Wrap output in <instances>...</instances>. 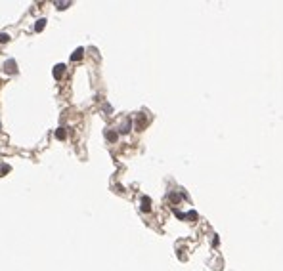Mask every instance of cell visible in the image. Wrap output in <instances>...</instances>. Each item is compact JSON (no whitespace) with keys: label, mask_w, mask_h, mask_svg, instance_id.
<instances>
[{"label":"cell","mask_w":283,"mask_h":271,"mask_svg":"<svg viewBox=\"0 0 283 271\" xmlns=\"http://www.w3.org/2000/svg\"><path fill=\"white\" fill-rule=\"evenodd\" d=\"M65 136H67L65 128H58V130H55V138H58V140H65Z\"/></svg>","instance_id":"cell-8"},{"label":"cell","mask_w":283,"mask_h":271,"mask_svg":"<svg viewBox=\"0 0 283 271\" xmlns=\"http://www.w3.org/2000/svg\"><path fill=\"white\" fill-rule=\"evenodd\" d=\"M142 210H144V212H149V210H151V199H149V197H142Z\"/></svg>","instance_id":"cell-3"},{"label":"cell","mask_w":283,"mask_h":271,"mask_svg":"<svg viewBox=\"0 0 283 271\" xmlns=\"http://www.w3.org/2000/svg\"><path fill=\"white\" fill-rule=\"evenodd\" d=\"M186 218H189L191 222H195V218H197V214H195V212H188V214H186Z\"/></svg>","instance_id":"cell-11"},{"label":"cell","mask_w":283,"mask_h":271,"mask_svg":"<svg viewBox=\"0 0 283 271\" xmlns=\"http://www.w3.org/2000/svg\"><path fill=\"white\" fill-rule=\"evenodd\" d=\"M44 25H46V19H38L37 23H35V31H37V32H40V31L44 29Z\"/></svg>","instance_id":"cell-6"},{"label":"cell","mask_w":283,"mask_h":271,"mask_svg":"<svg viewBox=\"0 0 283 271\" xmlns=\"http://www.w3.org/2000/svg\"><path fill=\"white\" fill-rule=\"evenodd\" d=\"M63 73H65V65L63 63H58L54 67V78H58V80H60V78L63 76Z\"/></svg>","instance_id":"cell-2"},{"label":"cell","mask_w":283,"mask_h":271,"mask_svg":"<svg viewBox=\"0 0 283 271\" xmlns=\"http://www.w3.org/2000/svg\"><path fill=\"white\" fill-rule=\"evenodd\" d=\"M130 126H132V122H130V120H126V122H124V126L121 128V132H122V134H126V132H130Z\"/></svg>","instance_id":"cell-9"},{"label":"cell","mask_w":283,"mask_h":271,"mask_svg":"<svg viewBox=\"0 0 283 271\" xmlns=\"http://www.w3.org/2000/svg\"><path fill=\"white\" fill-rule=\"evenodd\" d=\"M10 170H12V168H10L8 164H2V168H0V172H2V174H6V172H10Z\"/></svg>","instance_id":"cell-12"},{"label":"cell","mask_w":283,"mask_h":271,"mask_svg":"<svg viewBox=\"0 0 283 271\" xmlns=\"http://www.w3.org/2000/svg\"><path fill=\"white\" fill-rule=\"evenodd\" d=\"M82 52H84L82 48H77V50L73 52V55H71V59H73V61H77V59H81V58H82Z\"/></svg>","instance_id":"cell-5"},{"label":"cell","mask_w":283,"mask_h":271,"mask_svg":"<svg viewBox=\"0 0 283 271\" xmlns=\"http://www.w3.org/2000/svg\"><path fill=\"white\" fill-rule=\"evenodd\" d=\"M144 126H145V117L140 115L138 120H136V130H144Z\"/></svg>","instance_id":"cell-4"},{"label":"cell","mask_w":283,"mask_h":271,"mask_svg":"<svg viewBox=\"0 0 283 271\" xmlns=\"http://www.w3.org/2000/svg\"><path fill=\"white\" fill-rule=\"evenodd\" d=\"M4 71H6L8 75L17 73V63H15V59H8V61L4 63Z\"/></svg>","instance_id":"cell-1"},{"label":"cell","mask_w":283,"mask_h":271,"mask_svg":"<svg viewBox=\"0 0 283 271\" xmlns=\"http://www.w3.org/2000/svg\"><path fill=\"white\" fill-rule=\"evenodd\" d=\"M67 6H69V2H60V4H58V8H60V10H65Z\"/></svg>","instance_id":"cell-13"},{"label":"cell","mask_w":283,"mask_h":271,"mask_svg":"<svg viewBox=\"0 0 283 271\" xmlns=\"http://www.w3.org/2000/svg\"><path fill=\"white\" fill-rule=\"evenodd\" d=\"M105 136H107V140H109V141H117V138H119V134H117V132H113V130L105 132Z\"/></svg>","instance_id":"cell-7"},{"label":"cell","mask_w":283,"mask_h":271,"mask_svg":"<svg viewBox=\"0 0 283 271\" xmlns=\"http://www.w3.org/2000/svg\"><path fill=\"white\" fill-rule=\"evenodd\" d=\"M8 40H10V37L6 35V32H0V42L4 44V42H8Z\"/></svg>","instance_id":"cell-10"}]
</instances>
